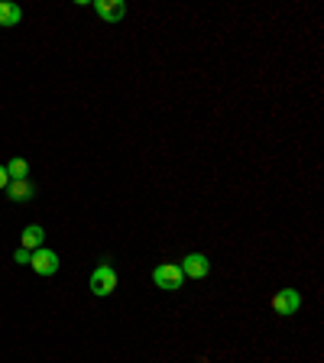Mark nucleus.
<instances>
[{
    "label": "nucleus",
    "mask_w": 324,
    "mask_h": 363,
    "mask_svg": "<svg viewBox=\"0 0 324 363\" xmlns=\"http://www.w3.org/2000/svg\"><path fill=\"white\" fill-rule=\"evenodd\" d=\"M30 266L39 272V276H55V272H59V253L49 247H39V250H33Z\"/></svg>",
    "instance_id": "obj_4"
},
{
    "label": "nucleus",
    "mask_w": 324,
    "mask_h": 363,
    "mask_svg": "<svg viewBox=\"0 0 324 363\" xmlns=\"http://www.w3.org/2000/svg\"><path fill=\"white\" fill-rule=\"evenodd\" d=\"M88 286H91V295H98V298H107V295L117 289V272H113V266H111V263H101L98 269L91 272Z\"/></svg>",
    "instance_id": "obj_2"
},
{
    "label": "nucleus",
    "mask_w": 324,
    "mask_h": 363,
    "mask_svg": "<svg viewBox=\"0 0 324 363\" xmlns=\"http://www.w3.org/2000/svg\"><path fill=\"white\" fill-rule=\"evenodd\" d=\"M181 282H185V276H181V269L175 263H159L152 269V286L162 289V292H179Z\"/></svg>",
    "instance_id": "obj_1"
},
{
    "label": "nucleus",
    "mask_w": 324,
    "mask_h": 363,
    "mask_svg": "<svg viewBox=\"0 0 324 363\" xmlns=\"http://www.w3.org/2000/svg\"><path fill=\"white\" fill-rule=\"evenodd\" d=\"M30 257H33V253H30V250H16V253H13V259H16V263H20V266H26V263H30Z\"/></svg>",
    "instance_id": "obj_11"
},
{
    "label": "nucleus",
    "mask_w": 324,
    "mask_h": 363,
    "mask_svg": "<svg viewBox=\"0 0 324 363\" xmlns=\"http://www.w3.org/2000/svg\"><path fill=\"white\" fill-rule=\"evenodd\" d=\"M94 10H98V16L104 23H121L123 16H127V4H123V0H98Z\"/></svg>",
    "instance_id": "obj_6"
},
{
    "label": "nucleus",
    "mask_w": 324,
    "mask_h": 363,
    "mask_svg": "<svg viewBox=\"0 0 324 363\" xmlns=\"http://www.w3.org/2000/svg\"><path fill=\"white\" fill-rule=\"evenodd\" d=\"M33 195H36V191H33V182L30 179L10 182V185H7V198H10V201H16V204H20V201H30Z\"/></svg>",
    "instance_id": "obj_7"
},
{
    "label": "nucleus",
    "mask_w": 324,
    "mask_h": 363,
    "mask_svg": "<svg viewBox=\"0 0 324 363\" xmlns=\"http://www.w3.org/2000/svg\"><path fill=\"white\" fill-rule=\"evenodd\" d=\"M298 308H302V292H298V289H279V292L272 295V311H276V315L289 318Z\"/></svg>",
    "instance_id": "obj_3"
},
{
    "label": "nucleus",
    "mask_w": 324,
    "mask_h": 363,
    "mask_svg": "<svg viewBox=\"0 0 324 363\" xmlns=\"http://www.w3.org/2000/svg\"><path fill=\"white\" fill-rule=\"evenodd\" d=\"M43 240H45V230H43V227H39V224H30V227H26V230H23V240H20V247H23V250H30V253H33V250H39V247H43Z\"/></svg>",
    "instance_id": "obj_8"
},
{
    "label": "nucleus",
    "mask_w": 324,
    "mask_h": 363,
    "mask_svg": "<svg viewBox=\"0 0 324 363\" xmlns=\"http://www.w3.org/2000/svg\"><path fill=\"white\" fill-rule=\"evenodd\" d=\"M23 20V10L10 0H0V26H20Z\"/></svg>",
    "instance_id": "obj_9"
},
{
    "label": "nucleus",
    "mask_w": 324,
    "mask_h": 363,
    "mask_svg": "<svg viewBox=\"0 0 324 363\" xmlns=\"http://www.w3.org/2000/svg\"><path fill=\"white\" fill-rule=\"evenodd\" d=\"M7 175H10V182H23V179H30V162H26V159L23 156H13L7 162Z\"/></svg>",
    "instance_id": "obj_10"
},
{
    "label": "nucleus",
    "mask_w": 324,
    "mask_h": 363,
    "mask_svg": "<svg viewBox=\"0 0 324 363\" xmlns=\"http://www.w3.org/2000/svg\"><path fill=\"white\" fill-rule=\"evenodd\" d=\"M179 269L185 279H204V276L211 272V259L204 257V253H189V257L179 263Z\"/></svg>",
    "instance_id": "obj_5"
},
{
    "label": "nucleus",
    "mask_w": 324,
    "mask_h": 363,
    "mask_svg": "<svg viewBox=\"0 0 324 363\" xmlns=\"http://www.w3.org/2000/svg\"><path fill=\"white\" fill-rule=\"evenodd\" d=\"M7 185H10V175H7V169L0 166V191H7Z\"/></svg>",
    "instance_id": "obj_12"
}]
</instances>
